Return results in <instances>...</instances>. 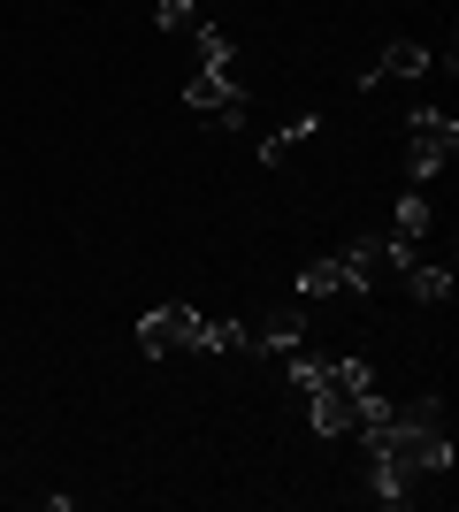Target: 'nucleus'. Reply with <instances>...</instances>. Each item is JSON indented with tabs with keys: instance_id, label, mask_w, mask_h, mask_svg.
Returning a JSON list of instances; mask_svg holds the SVG:
<instances>
[{
	"instance_id": "f257e3e1",
	"label": "nucleus",
	"mask_w": 459,
	"mask_h": 512,
	"mask_svg": "<svg viewBox=\"0 0 459 512\" xmlns=\"http://www.w3.org/2000/svg\"><path fill=\"white\" fill-rule=\"evenodd\" d=\"M452 153H459V123L444 115V107H414V115H406V176L429 184Z\"/></svg>"
},
{
	"instance_id": "f03ea898",
	"label": "nucleus",
	"mask_w": 459,
	"mask_h": 512,
	"mask_svg": "<svg viewBox=\"0 0 459 512\" xmlns=\"http://www.w3.org/2000/svg\"><path fill=\"white\" fill-rule=\"evenodd\" d=\"M184 107H192L199 123H215V130H245V115H253V100L238 92V77H230V69H207V62H199V77L184 85Z\"/></svg>"
},
{
	"instance_id": "7ed1b4c3",
	"label": "nucleus",
	"mask_w": 459,
	"mask_h": 512,
	"mask_svg": "<svg viewBox=\"0 0 459 512\" xmlns=\"http://www.w3.org/2000/svg\"><path fill=\"white\" fill-rule=\"evenodd\" d=\"M169 352H199V306H153L138 321V360H169Z\"/></svg>"
},
{
	"instance_id": "20e7f679",
	"label": "nucleus",
	"mask_w": 459,
	"mask_h": 512,
	"mask_svg": "<svg viewBox=\"0 0 459 512\" xmlns=\"http://www.w3.org/2000/svg\"><path fill=\"white\" fill-rule=\"evenodd\" d=\"M337 268H345V299H368L375 283H383V268H391V245L383 237H352L345 253H337Z\"/></svg>"
},
{
	"instance_id": "39448f33",
	"label": "nucleus",
	"mask_w": 459,
	"mask_h": 512,
	"mask_svg": "<svg viewBox=\"0 0 459 512\" xmlns=\"http://www.w3.org/2000/svg\"><path fill=\"white\" fill-rule=\"evenodd\" d=\"M306 421L322 428V436H352V428H360V406H352V390L329 375L322 390H306Z\"/></svg>"
},
{
	"instance_id": "423d86ee",
	"label": "nucleus",
	"mask_w": 459,
	"mask_h": 512,
	"mask_svg": "<svg viewBox=\"0 0 459 512\" xmlns=\"http://www.w3.org/2000/svg\"><path fill=\"white\" fill-rule=\"evenodd\" d=\"M429 69H437V62H429V46L398 39V46H383V62H375L368 77H360V85H368V92H383V77H429Z\"/></svg>"
},
{
	"instance_id": "0eeeda50",
	"label": "nucleus",
	"mask_w": 459,
	"mask_h": 512,
	"mask_svg": "<svg viewBox=\"0 0 459 512\" xmlns=\"http://www.w3.org/2000/svg\"><path fill=\"white\" fill-rule=\"evenodd\" d=\"M245 329H253V352H261V344H268V352H291V344L306 337V314H299V306H268V314L245 321Z\"/></svg>"
},
{
	"instance_id": "6e6552de",
	"label": "nucleus",
	"mask_w": 459,
	"mask_h": 512,
	"mask_svg": "<svg viewBox=\"0 0 459 512\" xmlns=\"http://www.w3.org/2000/svg\"><path fill=\"white\" fill-rule=\"evenodd\" d=\"M314 130H322V115H291L284 130H268V138H261V161H268V169H284V161L314 138Z\"/></svg>"
},
{
	"instance_id": "1a4fd4ad",
	"label": "nucleus",
	"mask_w": 459,
	"mask_h": 512,
	"mask_svg": "<svg viewBox=\"0 0 459 512\" xmlns=\"http://www.w3.org/2000/svg\"><path fill=\"white\" fill-rule=\"evenodd\" d=\"M398 276H406V291H414V299H429V306L452 299V260H444V268H437V260H406Z\"/></svg>"
},
{
	"instance_id": "9d476101",
	"label": "nucleus",
	"mask_w": 459,
	"mask_h": 512,
	"mask_svg": "<svg viewBox=\"0 0 459 512\" xmlns=\"http://www.w3.org/2000/svg\"><path fill=\"white\" fill-rule=\"evenodd\" d=\"M368 490L383 497V505H406V497H414V474L398 467V459H368Z\"/></svg>"
},
{
	"instance_id": "9b49d317",
	"label": "nucleus",
	"mask_w": 459,
	"mask_h": 512,
	"mask_svg": "<svg viewBox=\"0 0 459 512\" xmlns=\"http://www.w3.org/2000/svg\"><path fill=\"white\" fill-rule=\"evenodd\" d=\"M421 237H429V192H406L398 222H391V245H421Z\"/></svg>"
},
{
	"instance_id": "f8f14e48",
	"label": "nucleus",
	"mask_w": 459,
	"mask_h": 512,
	"mask_svg": "<svg viewBox=\"0 0 459 512\" xmlns=\"http://www.w3.org/2000/svg\"><path fill=\"white\" fill-rule=\"evenodd\" d=\"M299 299H345V268H337V260H306L299 268Z\"/></svg>"
},
{
	"instance_id": "ddd939ff",
	"label": "nucleus",
	"mask_w": 459,
	"mask_h": 512,
	"mask_svg": "<svg viewBox=\"0 0 459 512\" xmlns=\"http://www.w3.org/2000/svg\"><path fill=\"white\" fill-rule=\"evenodd\" d=\"M199 352H253L245 321H199Z\"/></svg>"
},
{
	"instance_id": "4468645a",
	"label": "nucleus",
	"mask_w": 459,
	"mask_h": 512,
	"mask_svg": "<svg viewBox=\"0 0 459 512\" xmlns=\"http://www.w3.org/2000/svg\"><path fill=\"white\" fill-rule=\"evenodd\" d=\"M192 39H199V54H207V69H230V54H238V46H230V31H222V23H192Z\"/></svg>"
},
{
	"instance_id": "2eb2a0df",
	"label": "nucleus",
	"mask_w": 459,
	"mask_h": 512,
	"mask_svg": "<svg viewBox=\"0 0 459 512\" xmlns=\"http://www.w3.org/2000/svg\"><path fill=\"white\" fill-rule=\"evenodd\" d=\"M329 375H337V360H314V352H299V360H291V390H299V398H306V390H322Z\"/></svg>"
},
{
	"instance_id": "dca6fc26",
	"label": "nucleus",
	"mask_w": 459,
	"mask_h": 512,
	"mask_svg": "<svg viewBox=\"0 0 459 512\" xmlns=\"http://www.w3.org/2000/svg\"><path fill=\"white\" fill-rule=\"evenodd\" d=\"M153 23H161V31H192L199 8H192V0H153Z\"/></svg>"
}]
</instances>
